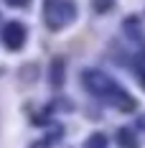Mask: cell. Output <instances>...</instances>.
Returning a JSON list of instances; mask_svg holds the SVG:
<instances>
[{"label": "cell", "instance_id": "2", "mask_svg": "<svg viewBox=\"0 0 145 148\" xmlns=\"http://www.w3.org/2000/svg\"><path fill=\"white\" fill-rule=\"evenodd\" d=\"M26 41V26L23 23H8L5 28H3V44L8 46V49H20Z\"/></svg>", "mask_w": 145, "mask_h": 148}, {"label": "cell", "instance_id": "5", "mask_svg": "<svg viewBox=\"0 0 145 148\" xmlns=\"http://www.w3.org/2000/svg\"><path fill=\"white\" fill-rule=\"evenodd\" d=\"M92 3H94V10H97V13H107V10L115 5V0H92Z\"/></svg>", "mask_w": 145, "mask_h": 148}, {"label": "cell", "instance_id": "1", "mask_svg": "<svg viewBox=\"0 0 145 148\" xmlns=\"http://www.w3.org/2000/svg\"><path fill=\"white\" fill-rule=\"evenodd\" d=\"M44 13H46V23H48L51 28H61V26L74 15V10H71V5L64 3V0H46Z\"/></svg>", "mask_w": 145, "mask_h": 148}, {"label": "cell", "instance_id": "3", "mask_svg": "<svg viewBox=\"0 0 145 148\" xmlns=\"http://www.w3.org/2000/svg\"><path fill=\"white\" fill-rule=\"evenodd\" d=\"M51 66H54V69H51V84H54V87H59V84L64 82V61L56 59Z\"/></svg>", "mask_w": 145, "mask_h": 148}, {"label": "cell", "instance_id": "6", "mask_svg": "<svg viewBox=\"0 0 145 148\" xmlns=\"http://www.w3.org/2000/svg\"><path fill=\"white\" fill-rule=\"evenodd\" d=\"M8 5H13V8H18V5H28V0H8Z\"/></svg>", "mask_w": 145, "mask_h": 148}, {"label": "cell", "instance_id": "4", "mask_svg": "<svg viewBox=\"0 0 145 148\" xmlns=\"http://www.w3.org/2000/svg\"><path fill=\"white\" fill-rule=\"evenodd\" d=\"M117 140H120L125 148H138V146H135V135H132L127 128H122V130L117 133Z\"/></svg>", "mask_w": 145, "mask_h": 148}]
</instances>
